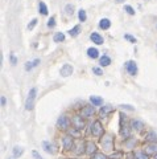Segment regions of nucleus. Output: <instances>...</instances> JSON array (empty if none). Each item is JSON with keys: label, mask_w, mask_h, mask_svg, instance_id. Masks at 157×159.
Instances as JSON below:
<instances>
[{"label": "nucleus", "mask_w": 157, "mask_h": 159, "mask_svg": "<svg viewBox=\"0 0 157 159\" xmlns=\"http://www.w3.org/2000/svg\"><path fill=\"white\" fill-rule=\"evenodd\" d=\"M36 94H37V89L36 87H32L28 93L27 101H25V109L27 110H32L35 107V100H36Z\"/></svg>", "instance_id": "nucleus-1"}, {"label": "nucleus", "mask_w": 157, "mask_h": 159, "mask_svg": "<svg viewBox=\"0 0 157 159\" xmlns=\"http://www.w3.org/2000/svg\"><path fill=\"white\" fill-rule=\"evenodd\" d=\"M62 145H64L65 150H73V148L75 147L74 139H73L71 135H66V137H64V139H62Z\"/></svg>", "instance_id": "nucleus-2"}, {"label": "nucleus", "mask_w": 157, "mask_h": 159, "mask_svg": "<svg viewBox=\"0 0 157 159\" xmlns=\"http://www.w3.org/2000/svg\"><path fill=\"white\" fill-rule=\"evenodd\" d=\"M91 132H93L94 137H100L103 134V126L99 121H95L93 123V129H91Z\"/></svg>", "instance_id": "nucleus-3"}, {"label": "nucleus", "mask_w": 157, "mask_h": 159, "mask_svg": "<svg viewBox=\"0 0 157 159\" xmlns=\"http://www.w3.org/2000/svg\"><path fill=\"white\" fill-rule=\"evenodd\" d=\"M71 123L74 126V129L78 130H82L85 127V121H83V117L82 115H75L74 118L71 119Z\"/></svg>", "instance_id": "nucleus-4"}, {"label": "nucleus", "mask_w": 157, "mask_h": 159, "mask_svg": "<svg viewBox=\"0 0 157 159\" xmlns=\"http://www.w3.org/2000/svg\"><path fill=\"white\" fill-rule=\"evenodd\" d=\"M57 125H58L59 129L67 130L69 129V126H70V121H69V118H67L66 115H61L58 118V121H57Z\"/></svg>", "instance_id": "nucleus-5"}, {"label": "nucleus", "mask_w": 157, "mask_h": 159, "mask_svg": "<svg viewBox=\"0 0 157 159\" xmlns=\"http://www.w3.org/2000/svg\"><path fill=\"white\" fill-rule=\"evenodd\" d=\"M125 69H127V72L131 74V76H135V74H137V65H136L135 61L129 60L125 62Z\"/></svg>", "instance_id": "nucleus-6"}, {"label": "nucleus", "mask_w": 157, "mask_h": 159, "mask_svg": "<svg viewBox=\"0 0 157 159\" xmlns=\"http://www.w3.org/2000/svg\"><path fill=\"white\" fill-rule=\"evenodd\" d=\"M112 142H114V139H112V137H110V135H106V137L102 138V146H103V148L107 151L112 150Z\"/></svg>", "instance_id": "nucleus-7"}, {"label": "nucleus", "mask_w": 157, "mask_h": 159, "mask_svg": "<svg viewBox=\"0 0 157 159\" xmlns=\"http://www.w3.org/2000/svg\"><path fill=\"white\" fill-rule=\"evenodd\" d=\"M73 72H74L73 66L70 65V64H65V65L61 68L59 73H61L62 77H69V76H71V74H73Z\"/></svg>", "instance_id": "nucleus-8"}, {"label": "nucleus", "mask_w": 157, "mask_h": 159, "mask_svg": "<svg viewBox=\"0 0 157 159\" xmlns=\"http://www.w3.org/2000/svg\"><path fill=\"white\" fill-rule=\"evenodd\" d=\"M94 113H95V107H94V106H85V107L82 109V111H81V115H82L83 118H88V117H91Z\"/></svg>", "instance_id": "nucleus-9"}, {"label": "nucleus", "mask_w": 157, "mask_h": 159, "mask_svg": "<svg viewBox=\"0 0 157 159\" xmlns=\"http://www.w3.org/2000/svg\"><path fill=\"white\" fill-rule=\"evenodd\" d=\"M96 145L94 142H87L86 143V153L88 154V155H94V154H96Z\"/></svg>", "instance_id": "nucleus-10"}, {"label": "nucleus", "mask_w": 157, "mask_h": 159, "mask_svg": "<svg viewBox=\"0 0 157 159\" xmlns=\"http://www.w3.org/2000/svg\"><path fill=\"white\" fill-rule=\"evenodd\" d=\"M42 147L48 154H54L56 153V147H54V145L53 143H50V142H48V140H45V142L42 143Z\"/></svg>", "instance_id": "nucleus-11"}, {"label": "nucleus", "mask_w": 157, "mask_h": 159, "mask_svg": "<svg viewBox=\"0 0 157 159\" xmlns=\"http://www.w3.org/2000/svg\"><path fill=\"white\" fill-rule=\"evenodd\" d=\"M90 39L93 40V42H95V44H98V45L103 44V37H102L99 33H96V32H93V33H91Z\"/></svg>", "instance_id": "nucleus-12"}, {"label": "nucleus", "mask_w": 157, "mask_h": 159, "mask_svg": "<svg viewBox=\"0 0 157 159\" xmlns=\"http://www.w3.org/2000/svg\"><path fill=\"white\" fill-rule=\"evenodd\" d=\"M131 127H132V129H135V130H137V131H140V130H143L144 123L141 121L133 119V121H131Z\"/></svg>", "instance_id": "nucleus-13"}, {"label": "nucleus", "mask_w": 157, "mask_h": 159, "mask_svg": "<svg viewBox=\"0 0 157 159\" xmlns=\"http://www.w3.org/2000/svg\"><path fill=\"white\" fill-rule=\"evenodd\" d=\"M83 153H86V143L82 142V140H79V142H78V145H77L75 154H77V155H81V154H83Z\"/></svg>", "instance_id": "nucleus-14"}, {"label": "nucleus", "mask_w": 157, "mask_h": 159, "mask_svg": "<svg viewBox=\"0 0 157 159\" xmlns=\"http://www.w3.org/2000/svg\"><path fill=\"white\" fill-rule=\"evenodd\" d=\"M114 110V107L112 106H102L100 111H99V115L100 117H106L108 113H111V111Z\"/></svg>", "instance_id": "nucleus-15"}, {"label": "nucleus", "mask_w": 157, "mask_h": 159, "mask_svg": "<svg viewBox=\"0 0 157 159\" xmlns=\"http://www.w3.org/2000/svg\"><path fill=\"white\" fill-rule=\"evenodd\" d=\"M87 56L90 58H98L99 57V52L96 48H88L87 49Z\"/></svg>", "instance_id": "nucleus-16"}, {"label": "nucleus", "mask_w": 157, "mask_h": 159, "mask_svg": "<svg viewBox=\"0 0 157 159\" xmlns=\"http://www.w3.org/2000/svg\"><path fill=\"white\" fill-rule=\"evenodd\" d=\"M90 102L93 103V106H100L102 103H103V100H102L100 97H96V95H91Z\"/></svg>", "instance_id": "nucleus-17"}, {"label": "nucleus", "mask_w": 157, "mask_h": 159, "mask_svg": "<svg viewBox=\"0 0 157 159\" xmlns=\"http://www.w3.org/2000/svg\"><path fill=\"white\" fill-rule=\"evenodd\" d=\"M145 151H146V154H148V155H149V154H153V155H154V154L157 153V146H156V143H151V145H148V146L145 147Z\"/></svg>", "instance_id": "nucleus-18"}, {"label": "nucleus", "mask_w": 157, "mask_h": 159, "mask_svg": "<svg viewBox=\"0 0 157 159\" xmlns=\"http://www.w3.org/2000/svg\"><path fill=\"white\" fill-rule=\"evenodd\" d=\"M99 26H100L102 29H108L110 26H111V21H110L108 19H102V20L99 21Z\"/></svg>", "instance_id": "nucleus-19"}, {"label": "nucleus", "mask_w": 157, "mask_h": 159, "mask_svg": "<svg viewBox=\"0 0 157 159\" xmlns=\"http://www.w3.org/2000/svg\"><path fill=\"white\" fill-rule=\"evenodd\" d=\"M99 64H100L102 66H108L110 64H111V58H110L108 56H102L100 60H99Z\"/></svg>", "instance_id": "nucleus-20"}, {"label": "nucleus", "mask_w": 157, "mask_h": 159, "mask_svg": "<svg viewBox=\"0 0 157 159\" xmlns=\"http://www.w3.org/2000/svg\"><path fill=\"white\" fill-rule=\"evenodd\" d=\"M53 40H54V42H61V41H64V40H65V34L62 33V32H57V33L54 34Z\"/></svg>", "instance_id": "nucleus-21"}, {"label": "nucleus", "mask_w": 157, "mask_h": 159, "mask_svg": "<svg viewBox=\"0 0 157 159\" xmlns=\"http://www.w3.org/2000/svg\"><path fill=\"white\" fill-rule=\"evenodd\" d=\"M79 32H81V26L79 25H75L74 28L69 31V34L71 37H75V36H78V34H79Z\"/></svg>", "instance_id": "nucleus-22"}, {"label": "nucleus", "mask_w": 157, "mask_h": 159, "mask_svg": "<svg viewBox=\"0 0 157 159\" xmlns=\"http://www.w3.org/2000/svg\"><path fill=\"white\" fill-rule=\"evenodd\" d=\"M23 153H24V148H23V147H19V146L13 147V156H15V158H17V156H21Z\"/></svg>", "instance_id": "nucleus-23"}, {"label": "nucleus", "mask_w": 157, "mask_h": 159, "mask_svg": "<svg viewBox=\"0 0 157 159\" xmlns=\"http://www.w3.org/2000/svg\"><path fill=\"white\" fill-rule=\"evenodd\" d=\"M38 9H40V12L42 13V15H48V7H46V4L44 1H40V4H38Z\"/></svg>", "instance_id": "nucleus-24"}, {"label": "nucleus", "mask_w": 157, "mask_h": 159, "mask_svg": "<svg viewBox=\"0 0 157 159\" xmlns=\"http://www.w3.org/2000/svg\"><path fill=\"white\" fill-rule=\"evenodd\" d=\"M146 140H149V142H152V143H154L157 140V134L156 132H149L148 135H146Z\"/></svg>", "instance_id": "nucleus-25"}, {"label": "nucleus", "mask_w": 157, "mask_h": 159, "mask_svg": "<svg viewBox=\"0 0 157 159\" xmlns=\"http://www.w3.org/2000/svg\"><path fill=\"white\" fill-rule=\"evenodd\" d=\"M38 62H40V60H35V61H32V62H27L25 64V70H30L33 66L38 65Z\"/></svg>", "instance_id": "nucleus-26"}, {"label": "nucleus", "mask_w": 157, "mask_h": 159, "mask_svg": "<svg viewBox=\"0 0 157 159\" xmlns=\"http://www.w3.org/2000/svg\"><path fill=\"white\" fill-rule=\"evenodd\" d=\"M78 17H79V21H86V19H87V15H86V11L85 9H79V12H78Z\"/></svg>", "instance_id": "nucleus-27"}, {"label": "nucleus", "mask_w": 157, "mask_h": 159, "mask_svg": "<svg viewBox=\"0 0 157 159\" xmlns=\"http://www.w3.org/2000/svg\"><path fill=\"white\" fill-rule=\"evenodd\" d=\"M120 135H122V137H124V138H129L131 130L127 129V127H125V129H122V130H120Z\"/></svg>", "instance_id": "nucleus-28"}, {"label": "nucleus", "mask_w": 157, "mask_h": 159, "mask_svg": "<svg viewBox=\"0 0 157 159\" xmlns=\"http://www.w3.org/2000/svg\"><path fill=\"white\" fill-rule=\"evenodd\" d=\"M91 159H108V158L102 153H96V154H94V155H91Z\"/></svg>", "instance_id": "nucleus-29"}, {"label": "nucleus", "mask_w": 157, "mask_h": 159, "mask_svg": "<svg viewBox=\"0 0 157 159\" xmlns=\"http://www.w3.org/2000/svg\"><path fill=\"white\" fill-rule=\"evenodd\" d=\"M65 11H66V15H73V13H74V7H73L71 4H67L66 7H65Z\"/></svg>", "instance_id": "nucleus-30"}, {"label": "nucleus", "mask_w": 157, "mask_h": 159, "mask_svg": "<svg viewBox=\"0 0 157 159\" xmlns=\"http://www.w3.org/2000/svg\"><path fill=\"white\" fill-rule=\"evenodd\" d=\"M137 159H148V154H145V151H140V153H136Z\"/></svg>", "instance_id": "nucleus-31"}, {"label": "nucleus", "mask_w": 157, "mask_h": 159, "mask_svg": "<svg viewBox=\"0 0 157 159\" xmlns=\"http://www.w3.org/2000/svg\"><path fill=\"white\" fill-rule=\"evenodd\" d=\"M124 11H127L128 15H135V9L131 5H124Z\"/></svg>", "instance_id": "nucleus-32"}, {"label": "nucleus", "mask_w": 157, "mask_h": 159, "mask_svg": "<svg viewBox=\"0 0 157 159\" xmlns=\"http://www.w3.org/2000/svg\"><path fill=\"white\" fill-rule=\"evenodd\" d=\"M54 25H56V17L52 16V17L49 19V21H48V26H49V28H53Z\"/></svg>", "instance_id": "nucleus-33"}, {"label": "nucleus", "mask_w": 157, "mask_h": 159, "mask_svg": "<svg viewBox=\"0 0 157 159\" xmlns=\"http://www.w3.org/2000/svg\"><path fill=\"white\" fill-rule=\"evenodd\" d=\"M124 39L128 40V41H131V42H133V44L136 42V39L133 36H131V34H124Z\"/></svg>", "instance_id": "nucleus-34"}, {"label": "nucleus", "mask_w": 157, "mask_h": 159, "mask_svg": "<svg viewBox=\"0 0 157 159\" xmlns=\"http://www.w3.org/2000/svg\"><path fill=\"white\" fill-rule=\"evenodd\" d=\"M93 72L96 74V76H102V74H103L102 69H100V68H96V66H95V68H93Z\"/></svg>", "instance_id": "nucleus-35"}, {"label": "nucleus", "mask_w": 157, "mask_h": 159, "mask_svg": "<svg viewBox=\"0 0 157 159\" xmlns=\"http://www.w3.org/2000/svg\"><path fill=\"white\" fill-rule=\"evenodd\" d=\"M36 24H37V19H33V20L30 21V24L28 25V29H33L36 26Z\"/></svg>", "instance_id": "nucleus-36"}, {"label": "nucleus", "mask_w": 157, "mask_h": 159, "mask_svg": "<svg viewBox=\"0 0 157 159\" xmlns=\"http://www.w3.org/2000/svg\"><path fill=\"white\" fill-rule=\"evenodd\" d=\"M127 158L128 159H137V156H136L135 153H128L127 154Z\"/></svg>", "instance_id": "nucleus-37"}, {"label": "nucleus", "mask_w": 157, "mask_h": 159, "mask_svg": "<svg viewBox=\"0 0 157 159\" xmlns=\"http://www.w3.org/2000/svg\"><path fill=\"white\" fill-rule=\"evenodd\" d=\"M11 62H12V65H16V64H17V60H16V57H15L13 53L11 54Z\"/></svg>", "instance_id": "nucleus-38"}, {"label": "nucleus", "mask_w": 157, "mask_h": 159, "mask_svg": "<svg viewBox=\"0 0 157 159\" xmlns=\"http://www.w3.org/2000/svg\"><path fill=\"white\" fill-rule=\"evenodd\" d=\"M32 155H33V156H35V158H36V159H44V158H42V156H41V155H40V154H38V153H37V151H33V153H32Z\"/></svg>", "instance_id": "nucleus-39"}, {"label": "nucleus", "mask_w": 157, "mask_h": 159, "mask_svg": "<svg viewBox=\"0 0 157 159\" xmlns=\"http://www.w3.org/2000/svg\"><path fill=\"white\" fill-rule=\"evenodd\" d=\"M120 156H122V154H120V153L112 154V155H111V159H117V158H120Z\"/></svg>", "instance_id": "nucleus-40"}, {"label": "nucleus", "mask_w": 157, "mask_h": 159, "mask_svg": "<svg viewBox=\"0 0 157 159\" xmlns=\"http://www.w3.org/2000/svg\"><path fill=\"white\" fill-rule=\"evenodd\" d=\"M122 107L123 109H128V110H133V107L132 106H129V105H122Z\"/></svg>", "instance_id": "nucleus-41"}, {"label": "nucleus", "mask_w": 157, "mask_h": 159, "mask_svg": "<svg viewBox=\"0 0 157 159\" xmlns=\"http://www.w3.org/2000/svg\"><path fill=\"white\" fill-rule=\"evenodd\" d=\"M7 101H6V97H1V106H6Z\"/></svg>", "instance_id": "nucleus-42"}, {"label": "nucleus", "mask_w": 157, "mask_h": 159, "mask_svg": "<svg viewBox=\"0 0 157 159\" xmlns=\"http://www.w3.org/2000/svg\"><path fill=\"white\" fill-rule=\"evenodd\" d=\"M154 159H157V153H156V154H154Z\"/></svg>", "instance_id": "nucleus-43"}, {"label": "nucleus", "mask_w": 157, "mask_h": 159, "mask_svg": "<svg viewBox=\"0 0 157 159\" xmlns=\"http://www.w3.org/2000/svg\"><path fill=\"white\" fill-rule=\"evenodd\" d=\"M116 1H117V3H122V1H123V0H116Z\"/></svg>", "instance_id": "nucleus-44"}, {"label": "nucleus", "mask_w": 157, "mask_h": 159, "mask_svg": "<svg viewBox=\"0 0 157 159\" xmlns=\"http://www.w3.org/2000/svg\"><path fill=\"white\" fill-rule=\"evenodd\" d=\"M8 159H15V158H8Z\"/></svg>", "instance_id": "nucleus-45"}]
</instances>
